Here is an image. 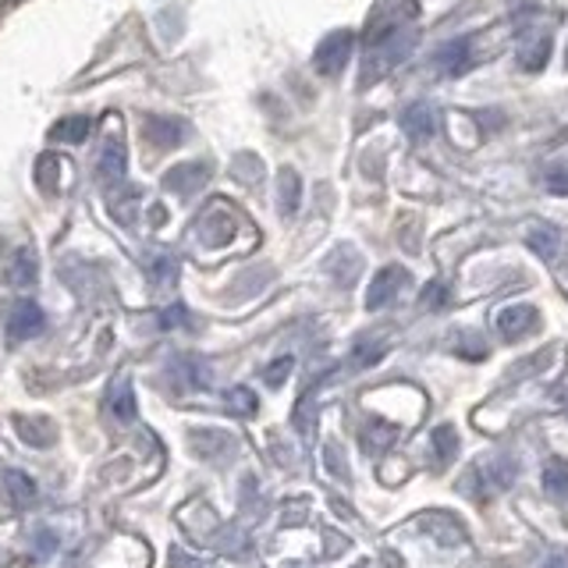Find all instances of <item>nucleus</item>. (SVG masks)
<instances>
[{"label": "nucleus", "mask_w": 568, "mask_h": 568, "mask_svg": "<svg viewBox=\"0 0 568 568\" xmlns=\"http://www.w3.org/2000/svg\"><path fill=\"white\" fill-rule=\"evenodd\" d=\"M515 40H519V64L526 71H540L550 58V29L544 22H519L515 29Z\"/></svg>", "instance_id": "nucleus-1"}, {"label": "nucleus", "mask_w": 568, "mask_h": 568, "mask_svg": "<svg viewBox=\"0 0 568 568\" xmlns=\"http://www.w3.org/2000/svg\"><path fill=\"white\" fill-rule=\"evenodd\" d=\"M413 281L408 277V271L405 266H381L377 274H373V281H369V292H366V310H384V306H390V302L398 298V292L405 288V284Z\"/></svg>", "instance_id": "nucleus-2"}, {"label": "nucleus", "mask_w": 568, "mask_h": 568, "mask_svg": "<svg viewBox=\"0 0 568 568\" xmlns=\"http://www.w3.org/2000/svg\"><path fill=\"white\" fill-rule=\"evenodd\" d=\"M352 43H355V36L348 32V29H342V32H331L324 43L316 47V71L320 75H337L345 64H348V58H352Z\"/></svg>", "instance_id": "nucleus-3"}, {"label": "nucleus", "mask_w": 568, "mask_h": 568, "mask_svg": "<svg viewBox=\"0 0 568 568\" xmlns=\"http://www.w3.org/2000/svg\"><path fill=\"white\" fill-rule=\"evenodd\" d=\"M497 331H501L508 342H523L532 331H540V313L532 306H508L497 316Z\"/></svg>", "instance_id": "nucleus-4"}, {"label": "nucleus", "mask_w": 568, "mask_h": 568, "mask_svg": "<svg viewBox=\"0 0 568 568\" xmlns=\"http://www.w3.org/2000/svg\"><path fill=\"white\" fill-rule=\"evenodd\" d=\"M402 129L408 139H416V142H426V139H434L437 132V118H434V106H426V103H413L408 111L402 114Z\"/></svg>", "instance_id": "nucleus-5"}, {"label": "nucleus", "mask_w": 568, "mask_h": 568, "mask_svg": "<svg viewBox=\"0 0 568 568\" xmlns=\"http://www.w3.org/2000/svg\"><path fill=\"white\" fill-rule=\"evenodd\" d=\"M437 64L448 71V75H462V71L473 68V43L469 40H452L437 53Z\"/></svg>", "instance_id": "nucleus-6"}, {"label": "nucleus", "mask_w": 568, "mask_h": 568, "mask_svg": "<svg viewBox=\"0 0 568 568\" xmlns=\"http://www.w3.org/2000/svg\"><path fill=\"white\" fill-rule=\"evenodd\" d=\"M8 331H11V337H18V342H26V337L43 331V313L36 310V306H18L14 316H11V324H8Z\"/></svg>", "instance_id": "nucleus-7"}, {"label": "nucleus", "mask_w": 568, "mask_h": 568, "mask_svg": "<svg viewBox=\"0 0 568 568\" xmlns=\"http://www.w3.org/2000/svg\"><path fill=\"white\" fill-rule=\"evenodd\" d=\"M476 476H484L487 490H508L511 487V476H515V466H511V462H505V458L484 462V466L476 469Z\"/></svg>", "instance_id": "nucleus-8"}, {"label": "nucleus", "mask_w": 568, "mask_h": 568, "mask_svg": "<svg viewBox=\"0 0 568 568\" xmlns=\"http://www.w3.org/2000/svg\"><path fill=\"white\" fill-rule=\"evenodd\" d=\"M434 455H437V466H448V462H455V452H458V434H455V426H437L434 437Z\"/></svg>", "instance_id": "nucleus-9"}, {"label": "nucleus", "mask_w": 568, "mask_h": 568, "mask_svg": "<svg viewBox=\"0 0 568 568\" xmlns=\"http://www.w3.org/2000/svg\"><path fill=\"white\" fill-rule=\"evenodd\" d=\"M544 487L555 497L568 494V462L565 458H550L547 466H544Z\"/></svg>", "instance_id": "nucleus-10"}, {"label": "nucleus", "mask_w": 568, "mask_h": 568, "mask_svg": "<svg viewBox=\"0 0 568 568\" xmlns=\"http://www.w3.org/2000/svg\"><path fill=\"white\" fill-rule=\"evenodd\" d=\"M146 139H153L156 146H174L178 139H182V124L178 121H168V118H153L146 124Z\"/></svg>", "instance_id": "nucleus-11"}, {"label": "nucleus", "mask_w": 568, "mask_h": 568, "mask_svg": "<svg viewBox=\"0 0 568 568\" xmlns=\"http://www.w3.org/2000/svg\"><path fill=\"white\" fill-rule=\"evenodd\" d=\"M558 231L555 227H532V235H529V245L537 248V256L544 260H555L558 256Z\"/></svg>", "instance_id": "nucleus-12"}, {"label": "nucleus", "mask_w": 568, "mask_h": 568, "mask_svg": "<svg viewBox=\"0 0 568 568\" xmlns=\"http://www.w3.org/2000/svg\"><path fill=\"white\" fill-rule=\"evenodd\" d=\"M203 174H206V171H203L200 164L178 168V171H174V174L168 178V185H171V189H182V192H185V189H192L195 182H203Z\"/></svg>", "instance_id": "nucleus-13"}, {"label": "nucleus", "mask_w": 568, "mask_h": 568, "mask_svg": "<svg viewBox=\"0 0 568 568\" xmlns=\"http://www.w3.org/2000/svg\"><path fill=\"white\" fill-rule=\"evenodd\" d=\"M381 355H384V345L381 342L377 345H373V342H359V345H355V352H352V363L355 366H373V363L381 359Z\"/></svg>", "instance_id": "nucleus-14"}, {"label": "nucleus", "mask_w": 568, "mask_h": 568, "mask_svg": "<svg viewBox=\"0 0 568 568\" xmlns=\"http://www.w3.org/2000/svg\"><path fill=\"white\" fill-rule=\"evenodd\" d=\"M281 195H284V213H292L295 206H298V178L292 174V171H284L281 174Z\"/></svg>", "instance_id": "nucleus-15"}, {"label": "nucleus", "mask_w": 568, "mask_h": 568, "mask_svg": "<svg viewBox=\"0 0 568 568\" xmlns=\"http://www.w3.org/2000/svg\"><path fill=\"white\" fill-rule=\"evenodd\" d=\"M423 310H440L444 306V302H448V288H444V284L440 281H430V284H426V288H423Z\"/></svg>", "instance_id": "nucleus-16"}, {"label": "nucleus", "mask_w": 568, "mask_h": 568, "mask_svg": "<svg viewBox=\"0 0 568 568\" xmlns=\"http://www.w3.org/2000/svg\"><path fill=\"white\" fill-rule=\"evenodd\" d=\"M547 189L550 192H568V168H550L547 171Z\"/></svg>", "instance_id": "nucleus-17"}, {"label": "nucleus", "mask_w": 568, "mask_h": 568, "mask_svg": "<svg viewBox=\"0 0 568 568\" xmlns=\"http://www.w3.org/2000/svg\"><path fill=\"white\" fill-rule=\"evenodd\" d=\"M288 369H292V359H281L277 366L266 369V381H271V384H281V381H284V373H288Z\"/></svg>", "instance_id": "nucleus-18"}]
</instances>
